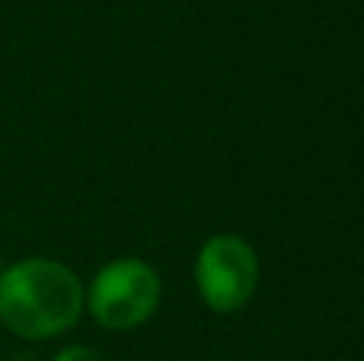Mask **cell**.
<instances>
[{"instance_id": "6da1fadb", "label": "cell", "mask_w": 364, "mask_h": 361, "mask_svg": "<svg viewBox=\"0 0 364 361\" xmlns=\"http://www.w3.org/2000/svg\"><path fill=\"white\" fill-rule=\"evenodd\" d=\"M87 311V288L70 266L45 256L0 272V323L19 339L45 343L74 330Z\"/></svg>"}, {"instance_id": "7a4b0ae2", "label": "cell", "mask_w": 364, "mask_h": 361, "mask_svg": "<svg viewBox=\"0 0 364 361\" xmlns=\"http://www.w3.org/2000/svg\"><path fill=\"white\" fill-rule=\"evenodd\" d=\"M164 285L151 262L119 256L93 275L87 288V311L102 330L128 333L157 313Z\"/></svg>"}, {"instance_id": "3957f363", "label": "cell", "mask_w": 364, "mask_h": 361, "mask_svg": "<svg viewBox=\"0 0 364 361\" xmlns=\"http://www.w3.org/2000/svg\"><path fill=\"white\" fill-rule=\"evenodd\" d=\"M195 288L214 313H240L259 288V256L237 234H214L195 256Z\"/></svg>"}, {"instance_id": "277c9868", "label": "cell", "mask_w": 364, "mask_h": 361, "mask_svg": "<svg viewBox=\"0 0 364 361\" xmlns=\"http://www.w3.org/2000/svg\"><path fill=\"white\" fill-rule=\"evenodd\" d=\"M55 361H102V355L90 345H68V349L58 352Z\"/></svg>"}, {"instance_id": "5b68a950", "label": "cell", "mask_w": 364, "mask_h": 361, "mask_svg": "<svg viewBox=\"0 0 364 361\" xmlns=\"http://www.w3.org/2000/svg\"><path fill=\"white\" fill-rule=\"evenodd\" d=\"M0 272H4V262H0Z\"/></svg>"}]
</instances>
